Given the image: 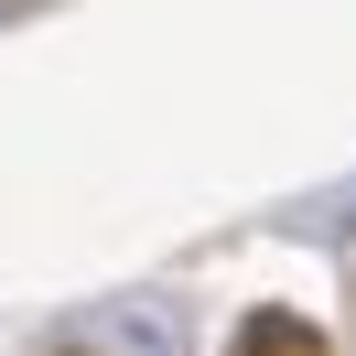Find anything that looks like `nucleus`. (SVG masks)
Here are the masks:
<instances>
[{
  "label": "nucleus",
  "mask_w": 356,
  "mask_h": 356,
  "mask_svg": "<svg viewBox=\"0 0 356 356\" xmlns=\"http://www.w3.org/2000/svg\"><path fill=\"white\" fill-rule=\"evenodd\" d=\"M238 356H334V346H324V324H302V313H248Z\"/></svg>",
  "instance_id": "f257e3e1"
}]
</instances>
